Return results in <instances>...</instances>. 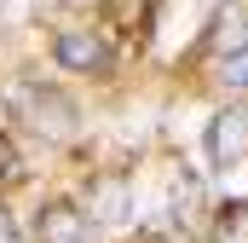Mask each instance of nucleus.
Instances as JSON below:
<instances>
[{"label":"nucleus","mask_w":248,"mask_h":243,"mask_svg":"<svg viewBox=\"0 0 248 243\" xmlns=\"http://www.w3.org/2000/svg\"><path fill=\"white\" fill-rule=\"evenodd\" d=\"M35 238L41 243H93V220H87L75 203H41Z\"/></svg>","instance_id":"4"},{"label":"nucleus","mask_w":248,"mask_h":243,"mask_svg":"<svg viewBox=\"0 0 248 243\" xmlns=\"http://www.w3.org/2000/svg\"><path fill=\"white\" fill-rule=\"evenodd\" d=\"M219 81H225L231 93H248V47L225 52V64H219Z\"/></svg>","instance_id":"8"},{"label":"nucleus","mask_w":248,"mask_h":243,"mask_svg":"<svg viewBox=\"0 0 248 243\" xmlns=\"http://www.w3.org/2000/svg\"><path fill=\"white\" fill-rule=\"evenodd\" d=\"M52 52H58V64H63V69H75V75H104V69H110V41H104L98 29H87V23L58 29Z\"/></svg>","instance_id":"2"},{"label":"nucleus","mask_w":248,"mask_h":243,"mask_svg":"<svg viewBox=\"0 0 248 243\" xmlns=\"http://www.w3.org/2000/svg\"><path fill=\"white\" fill-rule=\"evenodd\" d=\"M214 243H248V203L243 197L214 208Z\"/></svg>","instance_id":"7"},{"label":"nucleus","mask_w":248,"mask_h":243,"mask_svg":"<svg viewBox=\"0 0 248 243\" xmlns=\"http://www.w3.org/2000/svg\"><path fill=\"white\" fill-rule=\"evenodd\" d=\"M0 180H17V145L0 133Z\"/></svg>","instance_id":"11"},{"label":"nucleus","mask_w":248,"mask_h":243,"mask_svg":"<svg viewBox=\"0 0 248 243\" xmlns=\"http://www.w3.org/2000/svg\"><path fill=\"white\" fill-rule=\"evenodd\" d=\"M110 17H127V29H150V0H110Z\"/></svg>","instance_id":"10"},{"label":"nucleus","mask_w":248,"mask_h":243,"mask_svg":"<svg viewBox=\"0 0 248 243\" xmlns=\"http://www.w3.org/2000/svg\"><path fill=\"white\" fill-rule=\"evenodd\" d=\"M87 214L93 220H127V180L122 174H104V180L87 185Z\"/></svg>","instance_id":"6"},{"label":"nucleus","mask_w":248,"mask_h":243,"mask_svg":"<svg viewBox=\"0 0 248 243\" xmlns=\"http://www.w3.org/2000/svg\"><path fill=\"white\" fill-rule=\"evenodd\" d=\"M208 156H214V168H237L248 156V104H225L208 122Z\"/></svg>","instance_id":"3"},{"label":"nucleus","mask_w":248,"mask_h":243,"mask_svg":"<svg viewBox=\"0 0 248 243\" xmlns=\"http://www.w3.org/2000/svg\"><path fill=\"white\" fill-rule=\"evenodd\" d=\"M139 243H196V238H190L185 220H156V226H144V232H139Z\"/></svg>","instance_id":"9"},{"label":"nucleus","mask_w":248,"mask_h":243,"mask_svg":"<svg viewBox=\"0 0 248 243\" xmlns=\"http://www.w3.org/2000/svg\"><path fill=\"white\" fill-rule=\"evenodd\" d=\"M12 104L23 110V122L41 139H69L75 133V104L63 99L58 87H46V81H17L12 87Z\"/></svg>","instance_id":"1"},{"label":"nucleus","mask_w":248,"mask_h":243,"mask_svg":"<svg viewBox=\"0 0 248 243\" xmlns=\"http://www.w3.org/2000/svg\"><path fill=\"white\" fill-rule=\"evenodd\" d=\"M0 243H23V232H17V220H12V208H0Z\"/></svg>","instance_id":"12"},{"label":"nucleus","mask_w":248,"mask_h":243,"mask_svg":"<svg viewBox=\"0 0 248 243\" xmlns=\"http://www.w3.org/2000/svg\"><path fill=\"white\" fill-rule=\"evenodd\" d=\"M208 47H248V0H225L208 23Z\"/></svg>","instance_id":"5"}]
</instances>
